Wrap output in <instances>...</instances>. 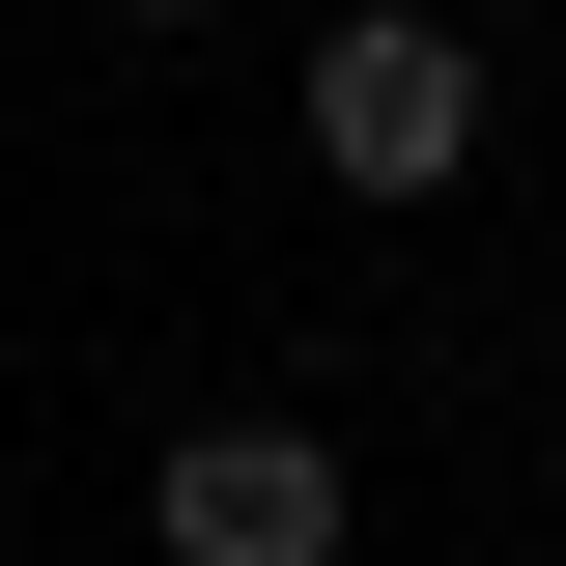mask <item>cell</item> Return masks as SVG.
Masks as SVG:
<instances>
[{
	"label": "cell",
	"instance_id": "obj_1",
	"mask_svg": "<svg viewBox=\"0 0 566 566\" xmlns=\"http://www.w3.org/2000/svg\"><path fill=\"white\" fill-rule=\"evenodd\" d=\"M283 114H312V170H340V199H397V227L482 199V29H453V0H340Z\"/></svg>",
	"mask_w": 566,
	"mask_h": 566
},
{
	"label": "cell",
	"instance_id": "obj_2",
	"mask_svg": "<svg viewBox=\"0 0 566 566\" xmlns=\"http://www.w3.org/2000/svg\"><path fill=\"white\" fill-rule=\"evenodd\" d=\"M142 538H170V566H340L368 482H340V424H312V397H199L170 453H142Z\"/></svg>",
	"mask_w": 566,
	"mask_h": 566
},
{
	"label": "cell",
	"instance_id": "obj_3",
	"mask_svg": "<svg viewBox=\"0 0 566 566\" xmlns=\"http://www.w3.org/2000/svg\"><path fill=\"white\" fill-rule=\"evenodd\" d=\"M114 29H227V0H114Z\"/></svg>",
	"mask_w": 566,
	"mask_h": 566
}]
</instances>
